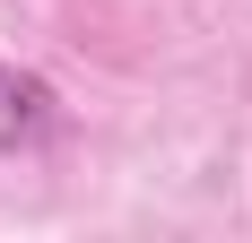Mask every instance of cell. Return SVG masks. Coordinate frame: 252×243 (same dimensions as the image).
<instances>
[{
    "label": "cell",
    "mask_w": 252,
    "mask_h": 243,
    "mask_svg": "<svg viewBox=\"0 0 252 243\" xmlns=\"http://www.w3.org/2000/svg\"><path fill=\"white\" fill-rule=\"evenodd\" d=\"M52 122V87L44 78H26V70H9L0 61V148H18V139H35Z\"/></svg>",
    "instance_id": "cell-1"
}]
</instances>
